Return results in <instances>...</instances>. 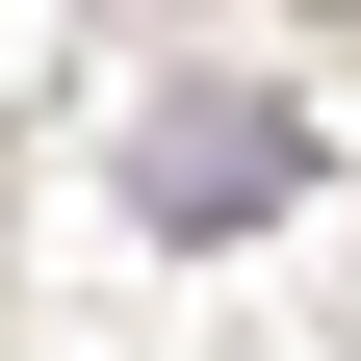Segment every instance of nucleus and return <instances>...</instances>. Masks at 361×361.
<instances>
[{
  "label": "nucleus",
  "instance_id": "obj_1",
  "mask_svg": "<svg viewBox=\"0 0 361 361\" xmlns=\"http://www.w3.org/2000/svg\"><path fill=\"white\" fill-rule=\"evenodd\" d=\"M310 180V104H258V78H155V129H129V207L155 233H233V207H284Z\"/></svg>",
  "mask_w": 361,
  "mask_h": 361
}]
</instances>
